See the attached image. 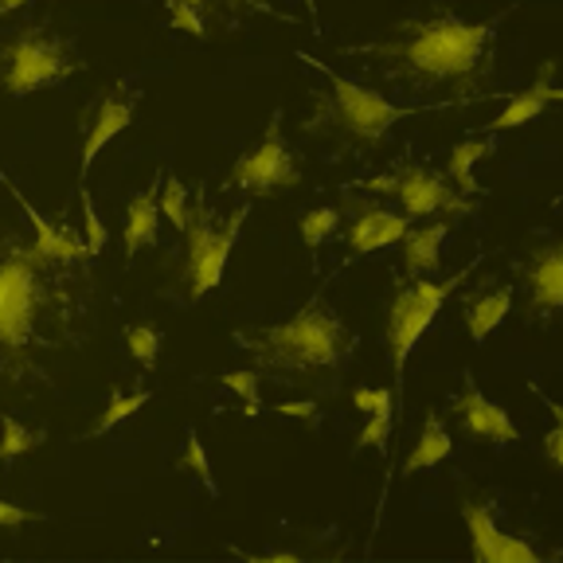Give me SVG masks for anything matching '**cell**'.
<instances>
[{"label":"cell","instance_id":"obj_38","mask_svg":"<svg viewBox=\"0 0 563 563\" xmlns=\"http://www.w3.org/2000/svg\"><path fill=\"white\" fill-rule=\"evenodd\" d=\"M24 4H32V0H0V16H9V12L24 9Z\"/></svg>","mask_w":563,"mask_h":563},{"label":"cell","instance_id":"obj_30","mask_svg":"<svg viewBox=\"0 0 563 563\" xmlns=\"http://www.w3.org/2000/svg\"><path fill=\"white\" fill-rule=\"evenodd\" d=\"M79 196H82V220H87V246H90V255L98 258L106 251V223L98 220V208L87 188H79Z\"/></svg>","mask_w":563,"mask_h":563},{"label":"cell","instance_id":"obj_9","mask_svg":"<svg viewBox=\"0 0 563 563\" xmlns=\"http://www.w3.org/2000/svg\"><path fill=\"white\" fill-rule=\"evenodd\" d=\"M231 185L243 188L251 196H274V192H290L301 185V168L294 150L282 137V110L271 114L263 141L255 150H246L243 157L231 165Z\"/></svg>","mask_w":563,"mask_h":563},{"label":"cell","instance_id":"obj_34","mask_svg":"<svg viewBox=\"0 0 563 563\" xmlns=\"http://www.w3.org/2000/svg\"><path fill=\"white\" fill-rule=\"evenodd\" d=\"M176 4H188V9H196L200 16H223V12H231V9H243L246 0H176Z\"/></svg>","mask_w":563,"mask_h":563},{"label":"cell","instance_id":"obj_27","mask_svg":"<svg viewBox=\"0 0 563 563\" xmlns=\"http://www.w3.org/2000/svg\"><path fill=\"white\" fill-rule=\"evenodd\" d=\"M223 387L228 391H235L239 399H243V415H251L255 419L258 415V372H251V368H231V372H223Z\"/></svg>","mask_w":563,"mask_h":563},{"label":"cell","instance_id":"obj_6","mask_svg":"<svg viewBox=\"0 0 563 563\" xmlns=\"http://www.w3.org/2000/svg\"><path fill=\"white\" fill-rule=\"evenodd\" d=\"M251 216L246 203H239L231 216H216L211 203L203 196H196V208L188 211V258L185 271H180V282H185L188 301L208 298L216 286L228 274V258L239 243V231H243V220Z\"/></svg>","mask_w":563,"mask_h":563},{"label":"cell","instance_id":"obj_28","mask_svg":"<svg viewBox=\"0 0 563 563\" xmlns=\"http://www.w3.org/2000/svg\"><path fill=\"white\" fill-rule=\"evenodd\" d=\"M180 466L192 470L208 493H220V485H216V477H211V462H208V454H203V442H200V434H196V431H188L185 454H180Z\"/></svg>","mask_w":563,"mask_h":563},{"label":"cell","instance_id":"obj_8","mask_svg":"<svg viewBox=\"0 0 563 563\" xmlns=\"http://www.w3.org/2000/svg\"><path fill=\"white\" fill-rule=\"evenodd\" d=\"M364 188H372L376 196H396L399 208L411 220H422V216H477V203L466 192L450 188L427 165H399L396 173L372 176Z\"/></svg>","mask_w":563,"mask_h":563},{"label":"cell","instance_id":"obj_25","mask_svg":"<svg viewBox=\"0 0 563 563\" xmlns=\"http://www.w3.org/2000/svg\"><path fill=\"white\" fill-rule=\"evenodd\" d=\"M125 349H130V356H133V361H137L145 372L157 368L161 333H157L153 325H133V329H125Z\"/></svg>","mask_w":563,"mask_h":563},{"label":"cell","instance_id":"obj_37","mask_svg":"<svg viewBox=\"0 0 563 563\" xmlns=\"http://www.w3.org/2000/svg\"><path fill=\"white\" fill-rule=\"evenodd\" d=\"M251 563H298V552H263V555H246Z\"/></svg>","mask_w":563,"mask_h":563},{"label":"cell","instance_id":"obj_18","mask_svg":"<svg viewBox=\"0 0 563 563\" xmlns=\"http://www.w3.org/2000/svg\"><path fill=\"white\" fill-rule=\"evenodd\" d=\"M446 223H427V228H407L404 243V271L407 274H431L439 271L442 258V243H446Z\"/></svg>","mask_w":563,"mask_h":563},{"label":"cell","instance_id":"obj_23","mask_svg":"<svg viewBox=\"0 0 563 563\" xmlns=\"http://www.w3.org/2000/svg\"><path fill=\"white\" fill-rule=\"evenodd\" d=\"M145 404H150V391H133V396H122V391H118V396L106 404L102 419H98V427L90 431V439H98V434H106V431H114L118 422L133 419V415H137Z\"/></svg>","mask_w":563,"mask_h":563},{"label":"cell","instance_id":"obj_20","mask_svg":"<svg viewBox=\"0 0 563 563\" xmlns=\"http://www.w3.org/2000/svg\"><path fill=\"white\" fill-rule=\"evenodd\" d=\"M509 309H512V290H509V286H501V290H489V294H482V298L466 301L470 336H474V341H485V336H489L493 329H497L505 317H509Z\"/></svg>","mask_w":563,"mask_h":563},{"label":"cell","instance_id":"obj_32","mask_svg":"<svg viewBox=\"0 0 563 563\" xmlns=\"http://www.w3.org/2000/svg\"><path fill=\"white\" fill-rule=\"evenodd\" d=\"M168 24H173L176 32H188L192 40H203V35H208V24H203L200 12L188 9V4H176V0H168Z\"/></svg>","mask_w":563,"mask_h":563},{"label":"cell","instance_id":"obj_5","mask_svg":"<svg viewBox=\"0 0 563 563\" xmlns=\"http://www.w3.org/2000/svg\"><path fill=\"white\" fill-rule=\"evenodd\" d=\"M79 70L82 59L75 55V44L44 24L16 27L12 35L0 40V87L12 98L59 87Z\"/></svg>","mask_w":563,"mask_h":563},{"label":"cell","instance_id":"obj_19","mask_svg":"<svg viewBox=\"0 0 563 563\" xmlns=\"http://www.w3.org/2000/svg\"><path fill=\"white\" fill-rule=\"evenodd\" d=\"M450 450H454V442H450V434H446V427H442V419L431 411V415H427V422H422L419 439H415V450L407 454L404 474L411 477V474H422V470L439 466V462H446V457H450Z\"/></svg>","mask_w":563,"mask_h":563},{"label":"cell","instance_id":"obj_31","mask_svg":"<svg viewBox=\"0 0 563 563\" xmlns=\"http://www.w3.org/2000/svg\"><path fill=\"white\" fill-rule=\"evenodd\" d=\"M387 434H391V411H372L368 415V427L361 431V439H356V450H387Z\"/></svg>","mask_w":563,"mask_h":563},{"label":"cell","instance_id":"obj_14","mask_svg":"<svg viewBox=\"0 0 563 563\" xmlns=\"http://www.w3.org/2000/svg\"><path fill=\"white\" fill-rule=\"evenodd\" d=\"M133 122V98L125 90H106L102 102H98V114L90 122L87 137H82V153H79V188L87 185V173L95 165V157L106 150V141H114L125 125Z\"/></svg>","mask_w":563,"mask_h":563},{"label":"cell","instance_id":"obj_36","mask_svg":"<svg viewBox=\"0 0 563 563\" xmlns=\"http://www.w3.org/2000/svg\"><path fill=\"white\" fill-rule=\"evenodd\" d=\"M278 415H286V419H317V404L313 399H290V404H278Z\"/></svg>","mask_w":563,"mask_h":563},{"label":"cell","instance_id":"obj_17","mask_svg":"<svg viewBox=\"0 0 563 563\" xmlns=\"http://www.w3.org/2000/svg\"><path fill=\"white\" fill-rule=\"evenodd\" d=\"M161 200H157V185L141 188L130 203H125V263H133L141 246H153L161 235Z\"/></svg>","mask_w":563,"mask_h":563},{"label":"cell","instance_id":"obj_11","mask_svg":"<svg viewBox=\"0 0 563 563\" xmlns=\"http://www.w3.org/2000/svg\"><path fill=\"white\" fill-rule=\"evenodd\" d=\"M462 520L470 528V548H474L477 563H537L540 552L517 537H505L497 520H493V505H462Z\"/></svg>","mask_w":563,"mask_h":563},{"label":"cell","instance_id":"obj_33","mask_svg":"<svg viewBox=\"0 0 563 563\" xmlns=\"http://www.w3.org/2000/svg\"><path fill=\"white\" fill-rule=\"evenodd\" d=\"M391 404H396V391H387V387H356V391H352V407L364 415L391 411Z\"/></svg>","mask_w":563,"mask_h":563},{"label":"cell","instance_id":"obj_22","mask_svg":"<svg viewBox=\"0 0 563 563\" xmlns=\"http://www.w3.org/2000/svg\"><path fill=\"white\" fill-rule=\"evenodd\" d=\"M44 442V431H27L24 422H16L12 415L0 419V462H16L20 454L35 450Z\"/></svg>","mask_w":563,"mask_h":563},{"label":"cell","instance_id":"obj_13","mask_svg":"<svg viewBox=\"0 0 563 563\" xmlns=\"http://www.w3.org/2000/svg\"><path fill=\"white\" fill-rule=\"evenodd\" d=\"M0 185L9 188L12 200L20 203V211H24L27 220H32V228H35V246H40L44 255L59 258V263H87V258H95V255H90L87 239L75 235V231H70L67 223H52V220H44V216H40V211L32 208V200H27V196L20 192V188L12 185V180H9V176H4V173H0Z\"/></svg>","mask_w":563,"mask_h":563},{"label":"cell","instance_id":"obj_1","mask_svg":"<svg viewBox=\"0 0 563 563\" xmlns=\"http://www.w3.org/2000/svg\"><path fill=\"white\" fill-rule=\"evenodd\" d=\"M79 266L0 231V384L47 379L52 356L79 349L95 317V278Z\"/></svg>","mask_w":563,"mask_h":563},{"label":"cell","instance_id":"obj_16","mask_svg":"<svg viewBox=\"0 0 563 563\" xmlns=\"http://www.w3.org/2000/svg\"><path fill=\"white\" fill-rule=\"evenodd\" d=\"M552 70H555V63H544V70H540L537 79H532V87L520 90V95H512L509 106H505L501 114L493 118L485 130H489V133L517 130V125L537 122V118L544 114L552 102H563V87H555V82H552Z\"/></svg>","mask_w":563,"mask_h":563},{"label":"cell","instance_id":"obj_35","mask_svg":"<svg viewBox=\"0 0 563 563\" xmlns=\"http://www.w3.org/2000/svg\"><path fill=\"white\" fill-rule=\"evenodd\" d=\"M27 520H40V517L12 501H0V528H20V525H27Z\"/></svg>","mask_w":563,"mask_h":563},{"label":"cell","instance_id":"obj_15","mask_svg":"<svg viewBox=\"0 0 563 563\" xmlns=\"http://www.w3.org/2000/svg\"><path fill=\"white\" fill-rule=\"evenodd\" d=\"M411 216L407 211H387L376 203H356V220L349 223V246L356 255H372L379 246H391L407 235Z\"/></svg>","mask_w":563,"mask_h":563},{"label":"cell","instance_id":"obj_4","mask_svg":"<svg viewBox=\"0 0 563 563\" xmlns=\"http://www.w3.org/2000/svg\"><path fill=\"white\" fill-rule=\"evenodd\" d=\"M298 59L309 63V67L325 79V90H317V110L306 118V133H313V137L352 141V145H379V141L391 133V125L404 122V118L454 106V102L396 106V102H387L379 90L336 75L333 67H325V63L313 59L309 52H298Z\"/></svg>","mask_w":563,"mask_h":563},{"label":"cell","instance_id":"obj_12","mask_svg":"<svg viewBox=\"0 0 563 563\" xmlns=\"http://www.w3.org/2000/svg\"><path fill=\"white\" fill-rule=\"evenodd\" d=\"M520 278L528 286V309H537V313L563 309V235L537 246L520 266Z\"/></svg>","mask_w":563,"mask_h":563},{"label":"cell","instance_id":"obj_3","mask_svg":"<svg viewBox=\"0 0 563 563\" xmlns=\"http://www.w3.org/2000/svg\"><path fill=\"white\" fill-rule=\"evenodd\" d=\"M235 341L271 372H333L356 349V333L321 298L306 301L290 321L251 333L239 329Z\"/></svg>","mask_w":563,"mask_h":563},{"label":"cell","instance_id":"obj_29","mask_svg":"<svg viewBox=\"0 0 563 563\" xmlns=\"http://www.w3.org/2000/svg\"><path fill=\"white\" fill-rule=\"evenodd\" d=\"M537 396L544 399V407L552 411V419H555V427L544 434V454H548V462H552L555 470H563V404H555V399H548L544 391L537 387Z\"/></svg>","mask_w":563,"mask_h":563},{"label":"cell","instance_id":"obj_24","mask_svg":"<svg viewBox=\"0 0 563 563\" xmlns=\"http://www.w3.org/2000/svg\"><path fill=\"white\" fill-rule=\"evenodd\" d=\"M188 185L176 180V176H165V188H161V216L173 223L176 231L188 228Z\"/></svg>","mask_w":563,"mask_h":563},{"label":"cell","instance_id":"obj_39","mask_svg":"<svg viewBox=\"0 0 563 563\" xmlns=\"http://www.w3.org/2000/svg\"><path fill=\"white\" fill-rule=\"evenodd\" d=\"M301 4H306V12H309V16L317 20V0H301Z\"/></svg>","mask_w":563,"mask_h":563},{"label":"cell","instance_id":"obj_26","mask_svg":"<svg viewBox=\"0 0 563 563\" xmlns=\"http://www.w3.org/2000/svg\"><path fill=\"white\" fill-rule=\"evenodd\" d=\"M341 228V211L336 208H313L301 216V243L306 246H321L333 231Z\"/></svg>","mask_w":563,"mask_h":563},{"label":"cell","instance_id":"obj_10","mask_svg":"<svg viewBox=\"0 0 563 563\" xmlns=\"http://www.w3.org/2000/svg\"><path fill=\"white\" fill-rule=\"evenodd\" d=\"M450 411H454V419L462 422V431L477 442H501V446H509V442L520 439L517 422L509 419V411L493 404L474 379H466V387L454 396Z\"/></svg>","mask_w":563,"mask_h":563},{"label":"cell","instance_id":"obj_7","mask_svg":"<svg viewBox=\"0 0 563 563\" xmlns=\"http://www.w3.org/2000/svg\"><path fill=\"white\" fill-rule=\"evenodd\" d=\"M470 278V271H457L446 282H411L404 290H396L391 309H387V356H391V372H396V391L404 396L407 384V356L419 344V336L431 329V321L439 317V309L446 306L450 294Z\"/></svg>","mask_w":563,"mask_h":563},{"label":"cell","instance_id":"obj_21","mask_svg":"<svg viewBox=\"0 0 563 563\" xmlns=\"http://www.w3.org/2000/svg\"><path fill=\"white\" fill-rule=\"evenodd\" d=\"M489 153H493V141H489V137L457 141L454 150H450L446 173H450V180H454L457 192H466V196L482 192V188H477V180H474V168H477V161L489 157Z\"/></svg>","mask_w":563,"mask_h":563},{"label":"cell","instance_id":"obj_2","mask_svg":"<svg viewBox=\"0 0 563 563\" xmlns=\"http://www.w3.org/2000/svg\"><path fill=\"white\" fill-rule=\"evenodd\" d=\"M509 12L512 9L489 20H462L439 9L431 16L399 20L391 40L361 44L356 55L384 59L387 70L411 87H439V82L477 87L493 70V40H497Z\"/></svg>","mask_w":563,"mask_h":563}]
</instances>
